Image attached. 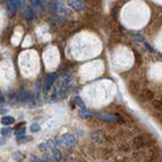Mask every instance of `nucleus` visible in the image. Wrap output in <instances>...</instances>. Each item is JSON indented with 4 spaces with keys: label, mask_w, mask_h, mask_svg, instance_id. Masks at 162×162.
<instances>
[{
    "label": "nucleus",
    "mask_w": 162,
    "mask_h": 162,
    "mask_svg": "<svg viewBox=\"0 0 162 162\" xmlns=\"http://www.w3.org/2000/svg\"><path fill=\"white\" fill-rule=\"evenodd\" d=\"M152 145V136L149 135H137L132 139V147L136 150H141L143 148Z\"/></svg>",
    "instance_id": "1"
},
{
    "label": "nucleus",
    "mask_w": 162,
    "mask_h": 162,
    "mask_svg": "<svg viewBox=\"0 0 162 162\" xmlns=\"http://www.w3.org/2000/svg\"><path fill=\"white\" fill-rule=\"evenodd\" d=\"M61 141L67 147H75L77 145V140L71 134H63L61 136Z\"/></svg>",
    "instance_id": "2"
},
{
    "label": "nucleus",
    "mask_w": 162,
    "mask_h": 162,
    "mask_svg": "<svg viewBox=\"0 0 162 162\" xmlns=\"http://www.w3.org/2000/svg\"><path fill=\"white\" fill-rule=\"evenodd\" d=\"M57 79V74L56 73H50V74L47 75L46 77V80H45V85H44V90L47 91L51 89V87L53 86V84L55 83Z\"/></svg>",
    "instance_id": "3"
},
{
    "label": "nucleus",
    "mask_w": 162,
    "mask_h": 162,
    "mask_svg": "<svg viewBox=\"0 0 162 162\" xmlns=\"http://www.w3.org/2000/svg\"><path fill=\"white\" fill-rule=\"evenodd\" d=\"M5 2L8 4L9 9H11L10 16H13L15 13V9L20 8L21 5V0H5Z\"/></svg>",
    "instance_id": "4"
},
{
    "label": "nucleus",
    "mask_w": 162,
    "mask_h": 162,
    "mask_svg": "<svg viewBox=\"0 0 162 162\" xmlns=\"http://www.w3.org/2000/svg\"><path fill=\"white\" fill-rule=\"evenodd\" d=\"M68 5L75 10H83L85 8L84 2L81 0H68Z\"/></svg>",
    "instance_id": "5"
},
{
    "label": "nucleus",
    "mask_w": 162,
    "mask_h": 162,
    "mask_svg": "<svg viewBox=\"0 0 162 162\" xmlns=\"http://www.w3.org/2000/svg\"><path fill=\"white\" fill-rule=\"evenodd\" d=\"M132 146L127 142H120L117 144V150H120L121 152H129L131 151Z\"/></svg>",
    "instance_id": "6"
},
{
    "label": "nucleus",
    "mask_w": 162,
    "mask_h": 162,
    "mask_svg": "<svg viewBox=\"0 0 162 162\" xmlns=\"http://www.w3.org/2000/svg\"><path fill=\"white\" fill-rule=\"evenodd\" d=\"M152 106L158 112H162V98H157V99L152 100Z\"/></svg>",
    "instance_id": "7"
},
{
    "label": "nucleus",
    "mask_w": 162,
    "mask_h": 162,
    "mask_svg": "<svg viewBox=\"0 0 162 162\" xmlns=\"http://www.w3.org/2000/svg\"><path fill=\"white\" fill-rule=\"evenodd\" d=\"M79 116H80V117H82V119H89V117L93 116V113H91V110L84 109L79 112Z\"/></svg>",
    "instance_id": "8"
},
{
    "label": "nucleus",
    "mask_w": 162,
    "mask_h": 162,
    "mask_svg": "<svg viewBox=\"0 0 162 162\" xmlns=\"http://www.w3.org/2000/svg\"><path fill=\"white\" fill-rule=\"evenodd\" d=\"M153 97H154V94L151 90L146 89L142 92V98L144 100H151L153 99Z\"/></svg>",
    "instance_id": "9"
},
{
    "label": "nucleus",
    "mask_w": 162,
    "mask_h": 162,
    "mask_svg": "<svg viewBox=\"0 0 162 162\" xmlns=\"http://www.w3.org/2000/svg\"><path fill=\"white\" fill-rule=\"evenodd\" d=\"M1 123L3 124V125H11V124L14 123V117H10V116L2 117Z\"/></svg>",
    "instance_id": "10"
},
{
    "label": "nucleus",
    "mask_w": 162,
    "mask_h": 162,
    "mask_svg": "<svg viewBox=\"0 0 162 162\" xmlns=\"http://www.w3.org/2000/svg\"><path fill=\"white\" fill-rule=\"evenodd\" d=\"M27 91H24L23 88H21L20 90V92H18V99H20L21 103H27Z\"/></svg>",
    "instance_id": "11"
},
{
    "label": "nucleus",
    "mask_w": 162,
    "mask_h": 162,
    "mask_svg": "<svg viewBox=\"0 0 162 162\" xmlns=\"http://www.w3.org/2000/svg\"><path fill=\"white\" fill-rule=\"evenodd\" d=\"M34 17V10L31 9V7H28L27 9V11H25V18H27V20L31 21L33 20Z\"/></svg>",
    "instance_id": "12"
},
{
    "label": "nucleus",
    "mask_w": 162,
    "mask_h": 162,
    "mask_svg": "<svg viewBox=\"0 0 162 162\" xmlns=\"http://www.w3.org/2000/svg\"><path fill=\"white\" fill-rule=\"evenodd\" d=\"M53 155H54V158H55L57 161H60L62 159V153L58 148L53 149Z\"/></svg>",
    "instance_id": "13"
},
{
    "label": "nucleus",
    "mask_w": 162,
    "mask_h": 162,
    "mask_svg": "<svg viewBox=\"0 0 162 162\" xmlns=\"http://www.w3.org/2000/svg\"><path fill=\"white\" fill-rule=\"evenodd\" d=\"M12 157H13V159H15V160L18 161V162H21V161H23V160L24 159L23 154H21L20 151L14 152V153L12 154Z\"/></svg>",
    "instance_id": "14"
},
{
    "label": "nucleus",
    "mask_w": 162,
    "mask_h": 162,
    "mask_svg": "<svg viewBox=\"0 0 162 162\" xmlns=\"http://www.w3.org/2000/svg\"><path fill=\"white\" fill-rule=\"evenodd\" d=\"M74 101H75V104H76V106H78L79 107H81L82 110H84L85 107H86V106H85V103H83V100H82L79 96H76L75 99H74Z\"/></svg>",
    "instance_id": "15"
},
{
    "label": "nucleus",
    "mask_w": 162,
    "mask_h": 162,
    "mask_svg": "<svg viewBox=\"0 0 162 162\" xmlns=\"http://www.w3.org/2000/svg\"><path fill=\"white\" fill-rule=\"evenodd\" d=\"M24 133H25V127H20V128H17L16 130H15L14 134L16 137H18V136L24 135Z\"/></svg>",
    "instance_id": "16"
},
{
    "label": "nucleus",
    "mask_w": 162,
    "mask_h": 162,
    "mask_svg": "<svg viewBox=\"0 0 162 162\" xmlns=\"http://www.w3.org/2000/svg\"><path fill=\"white\" fill-rule=\"evenodd\" d=\"M16 140L20 143H27L28 141H31V137H27V136L23 135V136H18V137H16Z\"/></svg>",
    "instance_id": "17"
},
{
    "label": "nucleus",
    "mask_w": 162,
    "mask_h": 162,
    "mask_svg": "<svg viewBox=\"0 0 162 162\" xmlns=\"http://www.w3.org/2000/svg\"><path fill=\"white\" fill-rule=\"evenodd\" d=\"M10 132H11L10 127H4V128L1 129V135L2 136H7L8 134H10Z\"/></svg>",
    "instance_id": "18"
},
{
    "label": "nucleus",
    "mask_w": 162,
    "mask_h": 162,
    "mask_svg": "<svg viewBox=\"0 0 162 162\" xmlns=\"http://www.w3.org/2000/svg\"><path fill=\"white\" fill-rule=\"evenodd\" d=\"M40 126L38 125L37 123H34V124H33V125L31 126V131L33 132V133H37V132H39L40 131Z\"/></svg>",
    "instance_id": "19"
},
{
    "label": "nucleus",
    "mask_w": 162,
    "mask_h": 162,
    "mask_svg": "<svg viewBox=\"0 0 162 162\" xmlns=\"http://www.w3.org/2000/svg\"><path fill=\"white\" fill-rule=\"evenodd\" d=\"M42 159H43V162H54L50 155H48V154H44Z\"/></svg>",
    "instance_id": "20"
},
{
    "label": "nucleus",
    "mask_w": 162,
    "mask_h": 162,
    "mask_svg": "<svg viewBox=\"0 0 162 162\" xmlns=\"http://www.w3.org/2000/svg\"><path fill=\"white\" fill-rule=\"evenodd\" d=\"M30 2H31V5L33 6V7H37L40 3V0H30Z\"/></svg>",
    "instance_id": "21"
},
{
    "label": "nucleus",
    "mask_w": 162,
    "mask_h": 162,
    "mask_svg": "<svg viewBox=\"0 0 162 162\" xmlns=\"http://www.w3.org/2000/svg\"><path fill=\"white\" fill-rule=\"evenodd\" d=\"M134 39L136 41H140V42H143V41H144V37H142L141 34H135Z\"/></svg>",
    "instance_id": "22"
},
{
    "label": "nucleus",
    "mask_w": 162,
    "mask_h": 162,
    "mask_svg": "<svg viewBox=\"0 0 162 162\" xmlns=\"http://www.w3.org/2000/svg\"><path fill=\"white\" fill-rule=\"evenodd\" d=\"M31 162H39V159H38L37 156H34V155H31Z\"/></svg>",
    "instance_id": "23"
},
{
    "label": "nucleus",
    "mask_w": 162,
    "mask_h": 162,
    "mask_svg": "<svg viewBox=\"0 0 162 162\" xmlns=\"http://www.w3.org/2000/svg\"><path fill=\"white\" fill-rule=\"evenodd\" d=\"M5 103V99H4V96H3V94L0 92V104H3Z\"/></svg>",
    "instance_id": "24"
},
{
    "label": "nucleus",
    "mask_w": 162,
    "mask_h": 162,
    "mask_svg": "<svg viewBox=\"0 0 162 162\" xmlns=\"http://www.w3.org/2000/svg\"><path fill=\"white\" fill-rule=\"evenodd\" d=\"M8 113V110H6V109L0 110V115H5V113Z\"/></svg>",
    "instance_id": "25"
},
{
    "label": "nucleus",
    "mask_w": 162,
    "mask_h": 162,
    "mask_svg": "<svg viewBox=\"0 0 162 162\" xmlns=\"http://www.w3.org/2000/svg\"><path fill=\"white\" fill-rule=\"evenodd\" d=\"M145 46H146V47H147V48H148V49H149V50H150V51H153V49H152V47L148 45V43H145Z\"/></svg>",
    "instance_id": "26"
},
{
    "label": "nucleus",
    "mask_w": 162,
    "mask_h": 162,
    "mask_svg": "<svg viewBox=\"0 0 162 162\" xmlns=\"http://www.w3.org/2000/svg\"><path fill=\"white\" fill-rule=\"evenodd\" d=\"M40 2H41V3H43V2H46V0H40Z\"/></svg>",
    "instance_id": "27"
}]
</instances>
